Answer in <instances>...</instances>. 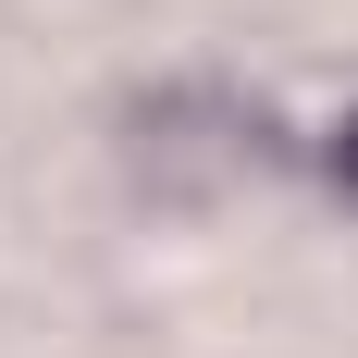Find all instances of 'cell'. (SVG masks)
<instances>
[{
    "mask_svg": "<svg viewBox=\"0 0 358 358\" xmlns=\"http://www.w3.org/2000/svg\"><path fill=\"white\" fill-rule=\"evenodd\" d=\"M334 173H346V185H358V124H346V148H334Z\"/></svg>",
    "mask_w": 358,
    "mask_h": 358,
    "instance_id": "obj_1",
    "label": "cell"
}]
</instances>
